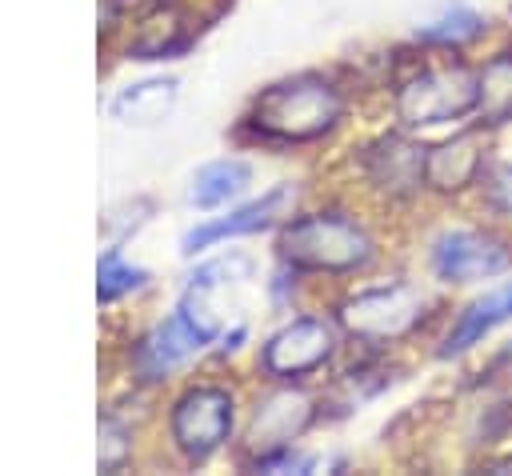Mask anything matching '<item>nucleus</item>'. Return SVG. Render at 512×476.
I'll use <instances>...</instances> for the list:
<instances>
[{
    "label": "nucleus",
    "instance_id": "1",
    "mask_svg": "<svg viewBox=\"0 0 512 476\" xmlns=\"http://www.w3.org/2000/svg\"><path fill=\"white\" fill-rule=\"evenodd\" d=\"M476 64L460 52L440 60H416L392 84V116L408 132L464 124L476 116Z\"/></svg>",
    "mask_w": 512,
    "mask_h": 476
},
{
    "label": "nucleus",
    "instance_id": "2",
    "mask_svg": "<svg viewBox=\"0 0 512 476\" xmlns=\"http://www.w3.org/2000/svg\"><path fill=\"white\" fill-rule=\"evenodd\" d=\"M344 120V92L320 72H296L288 80L268 84L248 112V124L264 140L308 144L328 136Z\"/></svg>",
    "mask_w": 512,
    "mask_h": 476
},
{
    "label": "nucleus",
    "instance_id": "3",
    "mask_svg": "<svg viewBox=\"0 0 512 476\" xmlns=\"http://www.w3.org/2000/svg\"><path fill=\"white\" fill-rule=\"evenodd\" d=\"M432 316H436L432 292L404 276L368 284V288L344 296L336 308V324L344 328V336H352L368 348L400 344V340L416 336Z\"/></svg>",
    "mask_w": 512,
    "mask_h": 476
},
{
    "label": "nucleus",
    "instance_id": "4",
    "mask_svg": "<svg viewBox=\"0 0 512 476\" xmlns=\"http://www.w3.org/2000/svg\"><path fill=\"white\" fill-rule=\"evenodd\" d=\"M280 260L304 272H360L376 260L372 232L348 212H304L292 216L276 236Z\"/></svg>",
    "mask_w": 512,
    "mask_h": 476
},
{
    "label": "nucleus",
    "instance_id": "5",
    "mask_svg": "<svg viewBox=\"0 0 512 476\" xmlns=\"http://www.w3.org/2000/svg\"><path fill=\"white\" fill-rule=\"evenodd\" d=\"M424 260H428V276L444 288H468L480 280H496L512 272V232L496 220L448 224L428 240Z\"/></svg>",
    "mask_w": 512,
    "mask_h": 476
},
{
    "label": "nucleus",
    "instance_id": "6",
    "mask_svg": "<svg viewBox=\"0 0 512 476\" xmlns=\"http://www.w3.org/2000/svg\"><path fill=\"white\" fill-rule=\"evenodd\" d=\"M492 160V132L484 124H464L452 136L428 144L424 160V192L440 200H464L476 196L480 176Z\"/></svg>",
    "mask_w": 512,
    "mask_h": 476
},
{
    "label": "nucleus",
    "instance_id": "7",
    "mask_svg": "<svg viewBox=\"0 0 512 476\" xmlns=\"http://www.w3.org/2000/svg\"><path fill=\"white\" fill-rule=\"evenodd\" d=\"M236 424V400L220 384H196L172 404V440L188 460L220 452Z\"/></svg>",
    "mask_w": 512,
    "mask_h": 476
},
{
    "label": "nucleus",
    "instance_id": "8",
    "mask_svg": "<svg viewBox=\"0 0 512 476\" xmlns=\"http://www.w3.org/2000/svg\"><path fill=\"white\" fill-rule=\"evenodd\" d=\"M336 356V324L328 316H296L260 348V368L272 380H304Z\"/></svg>",
    "mask_w": 512,
    "mask_h": 476
},
{
    "label": "nucleus",
    "instance_id": "9",
    "mask_svg": "<svg viewBox=\"0 0 512 476\" xmlns=\"http://www.w3.org/2000/svg\"><path fill=\"white\" fill-rule=\"evenodd\" d=\"M424 160H428V144L412 140L408 128L400 132H384L376 136L360 164H364V180L392 204L400 200H416L424 192Z\"/></svg>",
    "mask_w": 512,
    "mask_h": 476
},
{
    "label": "nucleus",
    "instance_id": "10",
    "mask_svg": "<svg viewBox=\"0 0 512 476\" xmlns=\"http://www.w3.org/2000/svg\"><path fill=\"white\" fill-rule=\"evenodd\" d=\"M216 324L212 320H204L192 304H180L164 324H156L144 340H140V348H136V364H140V372H144V380H160L164 372H172V368H180L188 356H196L204 344H212L216 340Z\"/></svg>",
    "mask_w": 512,
    "mask_h": 476
},
{
    "label": "nucleus",
    "instance_id": "11",
    "mask_svg": "<svg viewBox=\"0 0 512 476\" xmlns=\"http://www.w3.org/2000/svg\"><path fill=\"white\" fill-rule=\"evenodd\" d=\"M316 420V400L296 388V380H284V388H272L268 396L256 400L252 420H248V448L260 456L292 448L296 436H304V428Z\"/></svg>",
    "mask_w": 512,
    "mask_h": 476
},
{
    "label": "nucleus",
    "instance_id": "12",
    "mask_svg": "<svg viewBox=\"0 0 512 476\" xmlns=\"http://www.w3.org/2000/svg\"><path fill=\"white\" fill-rule=\"evenodd\" d=\"M504 324H512V272H508V280L492 284L488 292H480V296H472L468 304L456 308V316L448 320V328L436 344V360L468 356L476 344H484Z\"/></svg>",
    "mask_w": 512,
    "mask_h": 476
},
{
    "label": "nucleus",
    "instance_id": "13",
    "mask_svg": "<svg viewBox=\"0 0 512 476\" xmlns=\"http://www.w3.org/2000/svg\"><path fill=\"white\" fill-rule=\"evenodd\" d=\"M292 196H296L292 184H276V188H268L260 200H248V204L232 208L228 216L208 220V224H196L192 232H184L180 252H184V256H196L200 248H212V244H220V240H228V236L260 232V228H268V224L284 212V204H292Z\"/></svg>",
    "mask_w": 512,
    "mask_h": 476
},
{
    "label": "nucleus",
    "instance_id": "14",
    "mask_svg": "<svg viewBox=\"0 0 512 476\" xmlns=\"http://www.w3.org/2000/svg\"><path fill=\"white\" fill-rule=\"evenodd\" d=\"M488 36V16L464 0H452L444 8H436L428 20L416 24L412 40L424 48H440V52H464L472 44H480Z\"/></svg>",
    "mask_w": 512,
    "mask_h": 476
},
{
    "label": "nucleus",
    "instance_id": "15",
    "mask_svg": "<svg viewBox=\"0 0 512 476\" xmlns=\"http://www.w3.org/2000/svg\"><path fill=\"white\" fill-rule=\"evenodd\" d=\"M476 124H484L488 132L508 128L512 124V44L492 48L480 64H476Z\"/></svg>",
    "mask_w": 512,
    "mask_h": 476
},
{
    "label": "nucleus",
    "instance_id": "16",
    "mask_svg": "<svg viewBox=\"0 0 512 476\" xmlns=\"http://www.w3.org/2000/svg\"><path fill=\"white\" fill-rule=\"evenodd\" d=\"M248 184H252V164H248V160H236V156L212 160V164H204V168L192 176L188 200H192L196 208H220V204L236 200Z\"/></svg>",
    "mask_w": 512,
    "mask_h": 476
},
{
    "label": "nucleus",
    "instance_id": "17",
    "mask_svg": "<svg viewBox=\"0 0 512 476\" xmlns=\"http://www.w3.org/2000/svg\"><path fill=\"white\" fill-rule=\"evenodd\" d=\"M176 104V80L172 76H156V80H140L132 88H124L112 100V116L124 124H156L168 116V108Z\"/></svg>",
    "mask_w": 512,
    "mask_h": 476
},
{
    "label": "nucleus",
    "instance_id": "18",
    "mask_svg": "<svg viewBox=\"0 0 512 476\" xmlns=\"http://www.w3.org/2000/svg\"><path fill=\"white\" fill-rule=\"evenodd\" d=\"M476 200H480L488 220L512 224V160H504V156L488 160V168L480 176V188H476Z\"/></svg>",
    "mask_w": 512,
    "mask_h": 476
},
{
    "label": "nucleus",
    "instance_id": "19",
    "mask_svg": "<svg viewBox=\"0 0 512 476\" xmlns=\"http://www.w3.org/2000/svg\"><path fill=\"white\" fill-rule=\"evenodd\" d=\"M508 436H512V392L484 400V404L476 408L468 432H464V440H468L472 448H492V444H500V440H508Z\"/></svg>",
    "mask_w": 512,
    "mask_h": 476
},
{
    "label": "nucleus",
    "instance_id": "20",
    "mask_svg": "<svg viewBox=\"0 0 512 476\" xmlns=\"http://www.w3.org/2000/svg\"><path fill=\"white\" fill-rule=\"evenodd\" d=\"M144 280H148V272H144V268L124 264L120 248H112V252L100 260V268H96V292H100V300H116V296H124V292H132V288H140Z\"/></svg>",
    "mask_w": 512,
    "mask_h": 476
},
{
    "label": "nucleus",
    "instance_id": "21",
    "mask_svg": "<svg viewBox=\"0 0 512 476\" xmlns=\"http://www.w3.org/2000/svg\"><path fill=\"white\" fill-rule=\"evenodd\" d=\"M184 40H188V36H184V24L168 12V16H164V28H152V24H148V28L140 32V40L132 44V52H136V60H156V56H172L176 48H184Z\"/></svg>",
    "mask_w": 512,
    "mask_h": 476
},
{
    "label": "nucleus",
    "instance_id": "22",
    "mask_svg": "<svg viewBox=\"0 0 512 476\" xmlns=\"http://www.w3.org/2000/svg\"><path fill=\"white\" fill-rule=\"evenodd\" d=\"M100 436L108 440V452L100 456V468H112V464H120V460H124V432H120L112 420H104V424H100Z\"/></svg>",
    "mask_w": 512,
    "mask_h": 476
},
{
    "label": "nucleus",
    "instance_id": "23",
    "mask_svg": "<svg viewBox=\"0 0 512 476\" xmlns=\"http://www.w3.org/2000/svg\"><path fill=\"white\" fill-rule=\"evenodd\" d=\"M484 468H492V472H512V452H504V456H496V460H484Z\"/></svg>",
    "mask_w": 512,
    "mask_h": 476
},
{
    "label": "nucleus",
    "instance_id": "24",
    "mask_svg": "<svg viewBox=\"0 0 512 476\" xmlns=\"http://www.w3.org/2000/svg\"><path fill=\"white\" fill-rule=\"evenodd\" d=\"M112 4H116V8H124V12H128V8H156V4H160V0H112Z\"/></svg>",
    "mask_w": 512,
    "mask_h": 476
}]
</instances>
